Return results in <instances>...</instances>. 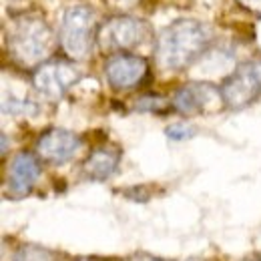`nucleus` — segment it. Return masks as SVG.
Segmentation results:
<instances>
[{"label": "nucleus", "instance_id": "nucleus-1", "mask_svg": "<svg viewBox=\"0 0 261 261\" xmlns=\"http://www.w3.org/2000/svg\"><path fill=\"white\" fill-rule=\"evenodd\" d=\"M211 42V29L199 20H177L157 38V61L167 70L191 65Z\"/></svg>", "mask_w": 261, "mask_h": 261}, {"label": "nucleus", "instance_id": "nucleus-2", "mask_svg": "<svg viewBox=\"0 0 261 261\" xmlns=\"http://www.w3.org/2000/svg\"><path fill=\"white\" fill-rule=\"evenodd\" d=\"M53 48L50 27L36 16H18L8 27V50L20 65L42 61Z\"/></svg>", "mask_w": 261, "mask_h": 261}, {"label": "nucleus", "instance_id": "nucleus-3", "mask_svg": "<svg viewBox=\"0 0 261 261\" xmlns=\"http://www.w3.org/2000/svg\"><path fill=\"white\" fill-rule=\"evenodd\" d=\"M95 12L89 6L76 4L66 8L61 24V46L70 59H87L93 48Z\"/></svg>", "mask_w": 261, "mask_h": 261}, {"label": "nucleus", "instance_id": "nucleus-4", "mask_svg": "<svg viewBox=\"0 0 261 261\" xmlns=\"http://www.w3.org/2000/svg\"><path fill=\"white\" fill-rule=\"evenodd\" d=\"M221 97L227 109L239 111L261 97V61L237 66L221 85Z\"/></svg>", "mask_w": 261, "mask_h": 261}, {"label": "nucleus", "instance_id": "nucleus-5", "mask_svg": "<svg viewBox=\"0 0 261 261\" xmlns=\"http://www.w3.org/2000/svg\"><path fill=\"white\" fill-rule=\"evenodd\" d=\"M151 36V29L145 20L133 16H113L105 24H100L97 40L102 50H130L143 44Z\"/></svg>", "mask_w": 261, "mask_h": 261}, {"label": "nucleus", "instance_id": "nucleus-6", "mask_svg": "<svg viewBox=\"0 0 261 261\" xmlns=\"http://www.w3.org/2000/svg\"><path fill=\"white\" fill-rule=\"evenodd\" d=\"M79 76H81V72L72 63L48 61V63H42L34 70L33 83L42 97L57 100L79 81Z\"/></svg>", "mask_w": 261, "mask_h": 261}, {"label": "nucleus", "instance_id": "nucleus-7", "mask_svg": "<svg viewBox=\"0 0 261 261\" xmlns=\"http://www.w3.org/2000/svg\"><path fill=\"white\" fill-rule=\"evenodd\" d=\"M223 97L221 89L209 85V83H189L181 87L175 97H173V107L181 115H201V113H213L219 107H223Z\"/></svg>", "mask_w": 261, "mask_h": 261}, {"label": "nucleus", "instance_id": "nucleus-8", "mask_svg": "<svg viewBox=\"0 0 261 261\" xmlns=\"http://www.w3.org/2000/svg\"><path fill=\"white\" fill-rule=\"evenodd\" d=\"M105 74L115 91H129L145 81V76L149 74V65L143 57L119 53L107 61Z\"/></svg>", "mask_w": 261, "mask_h": 261}, {"label": "nucleus", "instance_id": "nucleus-9", "mask_svg": "<svg viewBox=\"0 0 261 261\" xmlns=\"http://www.w3.org/2000/svg\"><path fill=\"white\" fill-rule=\"evenodd\" d=\"M79 149H81V137L66 129L46 130L36 143L38 155L50 163H65L70 157H74Z\"/></svg>", "mask_w": 261, "mask_h": 261}, {"label": "nucleus", "instance_id": "nucleus-10", "mask_svg": "<svg viewBox=\"0 0 261 261\" xmlns=\"http://www.w3.org/2000/svg\"><path fill=\"white\" fill-rule=\"evenodd\" d=\"M40 175V165L33 153H18L8 169V189L14 197L27 195Z\"/></svg>", "mask_w": 261, "mask_h": 261}, {"label": "nucleus", "instance_id": "nucleus-11", "mask_svg": "<svg viewBox=\"0 0 261 261\" xmlns=\"http://www.w3.org/2000/svg\"><path fill=\"white\" fill-rule=\"evenodd\" d=\"M119 161H121V151L113 145H102L87 157L83 171L89 179L102 181L115 173V169L119 167Z\"/></svg>", "mask_w": 261, "mask_h": 261}, {"label": "nucleus", "instance_id": "nucleus-12", "mask_svg": "<svg viewBox=\"0 0 261 261\" xmlns=\"http://www.w3.org/2000/svg\"><path fill=\"white\" fill-rule=\"evenodd\" d=\"M12 261H55L53 253H48L46 249L40 247H24L20 249Z\"/></svg>", "mask_w": 261, "mask_h": 261}, {"label": "nucleus", "instance_id": "nucleus-13", "mask_svg": "<svg viewBox=\"0 0 261 261\" xmlns=\"http://www.w3.org/2000/svg\"><path fill=\"white\" fill-rule=\"evenodd\" d=\"M195 135V129L193 127H189V125H171L169 129H167V137L169 139H173V141H185V139H189V137H193Z\"/></svg>", "mask_w": 261, "mask_h": 261}, {"label": "nucleus", "instance_id": "nucleus-14", "mask_svg": "<svg viewBox=\"0 0 261 261\" xmlns=\"http://www.w3.org/2000/svg\"><path fill=\"white\" fill-rule=\"evenodd\" d=\"M163 98L159 97H145L137 102V107L141 111H159V109H163Z\"/></svg>", "mask_w": 261, "mask_h": 261}, {"label": "nucleus", "instance_id": "nucleus-15", "mask_svg": "<svg viewBox=\"0 0 261 261\" xmlns=\"http://www.w3.org/2000/svg\"><path fill=\"white\" fill-rule=\"evenodd\" d=\"M239 2L249 6V8H253V10H261V0H239Z\"/></svg>", "mask_w": 261, "mask_h": 261}, {"label": "nucleus", "instance_id": "nucleus-16", "mask_svg": "<svg viewBox=\"0 0 261 261\" xmlns=\"http://www.w3.org/2000/svg\"><path fill=\"white\" fill-rule=\"evenodd\" d=\"M133 261H165L161 257H153V255H145V253H141V255H135Z\"/></svg>", "mask_w": 261, "mask_h": 261}, {"label": "nucleus", "instance_id": "nucleus-17", "mask_svg": "<svg viewBox=\"0 0 261 261\" xmlns=\"http://www.w3.org/2000/svg\"><path fill=\"white\" fill-rule=\"evenodd\" d=\"M249 261H261V257H255V259H249Z\"/></svg>", "mask_w": 261, "mask_h": 261}]
</instances>
